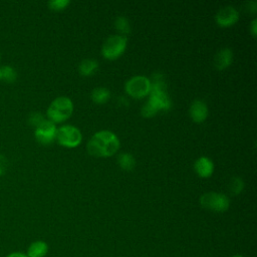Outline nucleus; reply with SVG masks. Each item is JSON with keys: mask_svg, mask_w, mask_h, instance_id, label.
Wrapping results in <instances>:
<instances>
[{"mask_svg": "<svg viewBox=\"0 0 257 257\" xmlns=\"http://www.w3.org/2000/svg\"><path fill=\"white\" fill-rule=\"evenodd\" d=\"M2 79V73H1V68H0V80Z\"/></svg>", "mask_w": 257, "mask_h": 257, "instance_id": "cd10ccee", "label": "nucleus"}, {"mask_svg": "<svg viewBox=\"0 0 257 257\" xmlns=\"http://www.w3.org/2000/svg\"><path fill=\"white\" fill-rule=\"evenodd\" d=\"M246 5H247V8H248V11H249V12L255 13V12L257 11V3H256V1L247 2Z\"/></svg>", "mask_w": 257, "mask_h": 257, "instance_id": "b1692460", "label": "nucleus"}, {"mask_svg": "<svg viewBox=\"0 0 257 257\" xmlns=\"http://www.w3.org/2000/svg\"><path fill=\"white\" fill-rule=\"evenodd\" d=\"M114 26L116 28L117 31L121 32V33H130L131 31V26L130 23L127 21V19L123 16H118L116 17L115 21H114Z\"/></svg>", "mask_w": 257, "mask_h": 257, "instance_id": "6ab92c4d", "label": "nucleus"}, {"mask_svg": "<svg viewBox=\"0 0 257 257\" xmlns=\"http://www.w3.org/2000/svg\"><path fill=\"white\" fill-rule=\"evenodd\" d=\"M119 149V140L109 131L95 133L87 142L86 150L94 157H110Z\"/></svg>", "mask_w": 257, "mask_h": 257, "instance_id": "f257e3e1", "label": "nucleus"}, {"mask_svg": "<svg viewBox=\"0 0 257 257\" xmlns=\"http://www.w3.org/2000/svg\"><path fill=\"white\" fill-rule=\"evenodd\" d=\"M68 4H69V0H51L47 3L48 7L51 10H55V11L64 9Z\"/></svg>", "mask_w": 257, "mask_h": 257, "instance_id": "aec40b11", "label": "nucleus"}, {"mask_svg": "<svg viewBox=\"0 0 257 257\" xmlns=\"http://www.w3.org/2000/svg\"><path fill=\"white\" fill-rule=\"evenodd\" d=\"M55 139L57 140L58 144L63 147L75 148L80 144L82 136L76 126L65 124L57 128Z\"/></svg>", "mask_w": 257, "mask_h": 257, "instance_id": "423d86ee", "label": "nucleus"}, {"mask_svg": "<svg viewBox=\"0 0 257 257\" xmlns=\"http://www.w3.org/2000/svg\"><path fill=\"white\" fill-rule=\"evenodd\" d=\"M151 80L143 75H137L130 78L124 85L126 93L135 98H142L151 91Z\"/></svg>", "mask_w": 257, "mask_h": 257, "instance_id": "0eeeda50", "label": "nucleus"}, {"mask_svg": "<svg viewBox=\"0 0 257 257\" xmlns=\"http://www.w3.org/2000/svg\"><path fill=\"white\" fill-rule=\"evenodd\" d=\"M48 244L42 240H36L32 242L26 251L28 257H44L48 252Z\"/></svg>", "mask_w": 257, "mask_h": 257, "instance_id": "ddd939ff", "label": "nucleus"}, {"mask_svg": "<svg viewBox=\"0 0 257 257\" xmlns=\"http://www.w3.org/2000/svg\"><path fill=\"white\" fill-rule=\"evenodd\" d=\"M55 123L49 119H44L35 128L34 136L36 141L41 145H49L55 140L56 136Z\"/></svg>", "mask_w": 257, "mask_h": 257, "instance_id": "6e6552de", "label": "nucleus"}, {"mask_svg": "<svg viewBox=\"0 0 257 257\" xmlns=\"http://www.w3.org/2000/svg\"><path fill=\"white\" fill-rule=\"evenodd\" d=\"M5 257H28L25 253L23 252H18V251H15V252H11L9 253L8 255H6Z\"/></svg>", "mask_w": 257, "mask_h": 257, "instance_id": "393cba45", "label": "nucleus"}, {"mask_svg": "<svg viewBox=\"0 0 257 257\" xmlns=\"http://www.w3.org/2000/svg\"><path fill=\"white\" fill-rule=\"evenodd\" d=\"M256 23H257V20L253 19L251 22V25H250V31L254 37L256 36V25H257Z\"/></svg>", "mask_w": 257, "mask_h": 257, "instance_id": "a878e982", "label": "nucleus"}, {"mask_svg": "<svg viewBox=\"0 0 257 257\" xmlns=\"http://www.w3.org/2000/svg\"><path fill=\"white\" fill-rule=\"evenodd\" d=\"M73 111L72 100L67 96H58L49 104L47 116L52 122H61L67 119Z\"/></svg>", "mask_w": 257, "mask_h": 257, "instance_id": "7ed1b4c3", "label": "nucleus"}, {"mask_svg": "<svg viewBox=\"0 0 257 257\" xmlns=\"http://www.w3.org/2000/svg\"><path fill=\"white\" fill-rule=\"evenodd\" d=\"M126 37L123 35H111L106 38L101 47V54L106 59H115L120 56L126 47Z\"/></svg>", "mask_w": 257, "mask_h": 257, "instance_id": "39448f33", "label": "nucleus"}, {"mask_svg": "<svg viewBox=\"0 0 257 257\" xmlns=\"http://www.w3.org/2000/svg\"><path fill=\"white\" fill-rule=\"evenodd\" d=\"M189 113L191 118L195 122H202L208 116V113H209L208 106L204 100L196 99L191 103Z\"/></svg>", "mask_w": 257, "mask_h": 257, "instance_id": "9d476101", "label": "nucleus"}, {"mask_svg": "<svg viewBox=\"0 0 257 257\" xmlns=\"http://www.w3.org/2000/svg\"><path fill=\"white\" fill-rule=\"evenodd\" d=\"M98 67V63L94 59H84L79 63L78 70L79 73L83 76H88L91 75Z\"/></svg>", "mask_w": 257, "mask_h": 257, "instance_id": "2eb2a0df", "label": "nucleus"}, {"mask_svg": "<svg viewBox=\"0 0 257 257\" xmlns=\"http://www.w3.org/2000/svg\"><path fill=\"white\" fill-rule=\"evenodd\" d=\"M117 163L119 167L124 171H131L136 166V160L135 158L128 154V153H121L117 157Z\"/></svg>", "mask_w": 257, "mask_h": 257, "instance_id": "dca6fc26", "label": "nucleus"}, {"mask_svg": "<svg viewBox=\"0 0 257 257\" xmlns=\"http://www.w3.org/2000/svg\"><path fill=\"white\" fill-rule=\"evenodd\" d=\"M1 73H2V79L6 82H10V83L14 82L17 78L16 70L9 65H5L1 67Z\"/></svg>", "mask_w": 257, "mask_h": 257, "instance_id": "f3484780", "label": "nucleus"}, {"mask_svg": "<svg viewBox=\"0 0 257 257\" xmlns=\"http://www.w3.org/2000/svg\"><path fill=\"white\" fill-rule=\"evenodd\" d=\"M153 83L151 84L150 97L147 102H149L157 111L160 109L167 110L171 107L172 102L167 93L166 83L163 79L161 73H154Z\"/></svg>", "mask_w": 257, "mask_h": 257, "instance_id": "f03ea898", "label": "nucleus"}, {"mask_svg": "<svg viewBox=\"0 0 257 257\" xmlns=\"http://www.w3.org/2000/svg\"><path fill=\"white\" fill-rule=\"evenodd\" d=\"M239 19V12L233 6L222 7L216 14V22L222 27H228L235 24Z\"/></svg>", "mask_w": 257, "mask_h": 257, "instance_id": "1a4fd4ad", "label": "nucleus"}, {"mask_svg": "<svg viewBox=\"0 0 257 257\" xmlns=\"http://www.w3.org/2000/svg\"><path fill=\"white\" fill-rule=\"evenodd\" d=\"M233 60V52L230 48H222L214 57V65L217 69L222 70L227 68Z\"/></svg>", "mask_w": 257, "mask_h": 257, "instance_id": "f8f14e48", "label": "nucleus"}, {"mask_svg": "<svg viewBox=\"0 0 257 257\" xmlns=\"http://www.w3.org/2000/svg\"><path fill=\"white\" fill-rule=\"evenodd\" d=\"M244 189V182L239 177H233L229 183V190L233 195L240 194Z\"/></svg>", "mask_w": 257, "mask_h": 257, "instance_id": "a211bd4d", "label": "nucleus"}, {"mask_svg": "<svg viewBox=\"0 0 257 257\" xmlns=\"http://www.w3.org/2000/svg\"><path fill=\"white\" fill-rule=\"evenodd\" d=\"M141 112H142V115H143V116H145V117H151V116H153V115H155V114L157 113V110H156L149 102H147V103L142 107Z\"/></svg>", "mask_w": 257, "mask_h": 257, "instance_id": "4be33fe9", "label": "nucleus"}, {"mask_svg": "<svg viewBox=\"0 0 257 257\" xmlns=\"http://www.w3.org/2000/svg\"><path fill=\"white\" fill-rule=\"evenodd\" d=\"M194 169L196 173L202 178H209L214 171L213 162L207 157H200L194 163Z\"/></svg>", "mask_w": 257, "mask_h": 257, "instance_id": "9b49d317", "label": "nucleus"}, {"mask_svg": "<svg viewBox=\"0 0 257 257\" xmlns=\"http://www.w3.org/2000/svg\"><path fill=\"white\" fill-rule=\"evenodd\" d=\"M200 205L209 211L221 213L229 209L230 201L224 194L217 192H208L200 197Z\"/></svg>", "mask_w": 257, "mask_h": 257, "instance_id": "20e7f679", "label": "nucleus"}, {"mask_svg": "<svg viewBox=\"0 0 257 257\" xmlns=\"http://www.w3.org/2000/svg\"><path fill=\"white\" fill-rule=\"evenodd\" d=\"M45 118L43 117V115L40 113V112H32L31 114H30V116H29V122H30V124H32V125H34L35 127L38 125V124H40L43 120H44Z\"/></svg>", "mask_w": 257, "mask_h": 257, "instance_id": "412c9836", "label": "nucleus"}, {"mask_svg": "<svg viewBox=\"0 0 257 257\" xmlns=\"http://www.w3.org/2000/svg\"><path fill=\"white\" fill-rule=\"evenodd\" d=\"M232 257H245V256H243V255H240V254H235V255H233Z\"/></svg>", "mask_w": 257, "mask_h": 257, "instance_id": "bb28decb", "label": "nucleus"}, {"mask_svg": "<svg viewBox=\"0 0 257 257\" xmlns=\"http://www.w3.org/2000/svg\"><path fill=\"white\" fill-rule=\"evenodd\" d=\"M109 96H110L109 90L102 86L93 88V90L91 91V94H90L92 101L95 103H98V104L106 102L108 100Z\"/></svg>", "mask_w": 257, "mask_h": 257, "instance_id": "4468645a", "label": "nucleus"}, {"mask_svg": "<svg viewBox=\"0 0 257 257\" xmlns=\"http://www.w3.org/2000/svg\"><path fill=\"white\" fill-rule=\"evenodd\" d=\"M7 168V160L3 156H0V176L5 172Z\"/></svg>", "mask_w": 257, "mask_h": 257, "instance_id": "5701e85b", "label": "nucleus"}]
</instances>
